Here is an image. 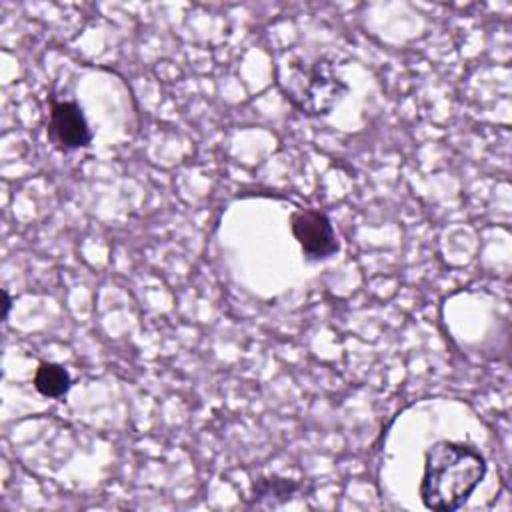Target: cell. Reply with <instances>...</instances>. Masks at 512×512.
<instances>
[{
    "mask_svg": "<svg viewBox=\"0 0 512 512\" xmlns=\"http://www.w3.org/2000/svg\"><path fill=\"white\" fill-rule=\"evenodd\" d=\"M34 386L42 396L60 398L70 390V374L60 364L42 362L34 374Z\"/></svg>",
    "mask_w": 512,
    "mask_h": 512,
    "instance_id": "5",
    "label": "cell"
},
{
    "mask_svg": "<svg viewBox=\"0 0 512 512\" xmlns=\"http://www.w3.org/2000/svg\"><path fill=\"white\" fill-rule=\"evenodd\" d=\"M48 138L60 150L84 148L92 142V132L76 102H54L48 120Z\"/></svg>",
    "mask_w": 512,
    "mask_h": 512,
    "instance_id": "4",
    "label": "cell"
},
{
    "mask_svg": "<svg viewBox=\"0 0 512 512\" xmlns=\"http://www.w3.org/2000/svg\"><path fill=\"white\" fill-rule=\"evenodd\" d=\"M486 474L480 452L466 444L440 440L426 450L420 498L426 508L450 512L460 508Z\"/></svg>",
    "mask_w": 512,
    "mask_h": 512,
    "instance_id": "1",
    "label": "cell"
},
{
    "mask_svg": "<svg viewBox=\"0 0 512 512\" xmlns=\"http://www.w3.org/2000/svg\"><path fill=\"white\" fill-rule=\"evenodd\" d=\"M280 86L286 98L306 116H326L348 92L328 58H292L282 64Z\"/></svg>",
    "mask_w": 512,
    "mask_h": 512,
    "instance_id": "2",
    "label": "cell"
},
{
    "mask_svg": "<svg viewBox=\"0 0 512 512\" xmlns=\"http://www.w3.org/2000/svg\"><path fill=\"white\" fill-rule=\"evenodd\" d=\"M2 296H4V312H2V318H6L8 312H10V306H12V298H10L8 290H2Z\"/></svg>",
    "mask_w": 512,
    "mask_h": 512,
    "instance_id": "7",
    "label": "cell"
},
{
    "mask_svg": "<svg viewBox=\"0 0 512 512\" xmlns=\"http://www.w3.org/2000/svg\"><path fill=\"white\" fill-rule=\"evenodd\" d=\"M290 228L302 252L310 260H324L338 252V240L328 216L320 210H298L290 218Z\"/></svg>",
    "mask_w": 512,
    "mask_h": 512,
    "instance_id": "3",
    "label": "cell"
},
{
    "mask_svg": "<svg viewBox=\"0 0 512 512\" xmlns=\"http://www.w3.org/2000/svg\"><path fill=\"white\" fill-rule=\"evenodd\" d=\"M300 488L302 486L298 482H294V480H286V478H278V476L260 478L254 484V498H258V500L270 498L272 502L274 500H286L292 494H296Z\"/></svg>",
    "mask_w": 512,
    "mask_h": 512,
    "instance_id": "6",
    "label": "cell"
}]
</instances>
